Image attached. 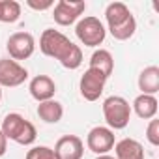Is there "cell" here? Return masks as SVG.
<instances>
[{
    "instance_id": "cell-1",
    "label": "cell",
    "mask_w": 159,
    "mask_h": 159,
    "mask_svg": "<svg viewBox=\"0 0 159 159\" xmlns=\"http://www.w3.org/2000/svg\"><path fill=\"white\" fill-rule=\"evenodd\" d=\"M39 51L45 56L56 58L66 69H77L83 64L81 47L75 45L73 41H69L67 36H64L62 32H58L54 28L43 30V34L39 38Z\"/></svg>"
},
{
    "instance_id": "cell-2",
    "label": "cell",
    "mask_w": 159,
    "mask_h": 159,
    "mask_svg": "<svg viewBox=\"0 0 159 159\" xmlns=\"http://www.w3.org/2000/svg\"><path fill=\"white\" fill-rule=\"evenodd\" d=\"M105 19L109 25V32L112 34L114 39L125 41L133 38L137 30V21L124 2H111L105 10Z\"/></svg>"
},
{
    "instance_id": "cell-3",
    "label": "cell",
    "mask_w": 159,
    "mask_h": 159,
    "mask_svg": "<svg viewBox=\"0 0 159 159\" xmlns=\"http://www.w3.org/2000/svg\"><path fill=\"white\" fill-rule=\"evenodd\" d=\"M4 133V137L8 140H13L21 146H30L34 144L36 137H38V131L34 127L32 122H28L26 118H23L21 114L17 112H10L4 122H2V129H0Z\"/></svg>"
},
{
    "instance_id": "cell-4",
    "label": "cell",
    "mask_w": 159,
    "mask_h": 159,
    "mask_svg": "<svg viewBox=\"0 0 159 159\" xmlns=\"http://www.w3.org/2000/svg\"><path fill=\"white\" fill-rule=\"evenodd\" d=\"M103 116L109 129H124L131 120V105L122 96H111L103 101Z\"/></svg>"
},
{
    "instance_id": "cell-5",
    "label": "cell",
    "mask_w": 159,
    "mask_h": 159,
    "mask_svg": "<svg viewBox=\"0 0 159 159\" xmlns=\"http://www.w3.org/2000/svg\"><path fill=\"white\" fill-rule=\"evenodd\" d=\"M75 34L79 38L83 45L86 47H98L105 41V36H107V30L103 26V23L98 19V17H83L81 21L77 23L75 26Z\"/></svg>"
},
{
    "instance_id": "cell-6",
    "label": "cell",
    "mask_w": 159,
    "mask_h": 159,
    "mask_svg": "<svg viewBox=\"0 0 159 159\" xmlns=\"http://www.w3.org/2000/svg\"><path fill=\"white\" fill-rule=\"evenodd\" d=\"M6 49H8L11 60H15V62L17 60H26L36 51V39L28 32H15V34L10 36V39L6 43Z\"/></svg>"
},
{
    "instance_id": "cell-7",
    "label": "cell",
    "mask_w": 159,
    "mask_h": 159,
    "mask_svg": "<svg viewBox=\"0 0 159 159\" xmlns=\"http://www.w3.org/2000/svg\"><path fill=\"white\" fill-rule=\"evenodd\" d=\"M86 10V4L81 0H58L52 10V17L60 26H69L81 17Z\"/></svg>"
},
{
    "instance_id": "cell-8",
    "label": "cell",
    "mask_w": 159,
    "mask_h": 159,
    "mask_svg": "<svg viewBox=\"0 0 159 159\" xmlns=\"http://www.w3.org/2000/svg\"><path fill=\"white\" fill-rule=\"evenodd\" d=\"M105 83H107V77H103L99 71L88 67L84 71V75L81 77V83H79L81 96L86 101H98L105 90Z\"/></svg>"
},
{
    "instance_id": "cell-9",
    "label": "cell",
    "mask_w": 159,
    "mask_h": 159,
    "mask_svg": "<svg viewBox=\"0 0 159 159\" xmlns=\"http://www.w3.org/2000/svg\"><path fill=\"white\" fill-rule=\"evenodd\" d=\"M86 146L96 155H105L114 148V131L103 125L92 127L86 137Z\"/></svg>"
},
{
    "instance_id": "cell-10",
    "label": "cell",
    "mask_w": 159,
    "mask_h": 159,
    "mask_svg": "<svg viewBox=\"0 0 159 159\" xmlns=\"http://www.w3.org/2000/svg\"><path fill=\"white\" fill-rule=\"evenodd\" d=\"M26 79H28V71L19 62L10 58L0 60V86H8V88L21 86Z\"/></svg>"
},
{
    "instance_id": "cell-11",
    "label": "cell",
    "mask_w": 159,
    "mask_h": 159,
    "mask_svg": "<svg viewBox=\"0 0 159 159\" xmlns=\"http://www.w3.org/2000/svg\"><path fill=\"white\" fill-rule=\"evenodd\" d=\"M52 150L56 152L58 159H83L84 142L77 135H64L56 140V146Z\"/></svg>"
},
{
    "instance_id": "cell-12",
    "label": "cell",
    "mask_w": 159,
    "mask_h": 159,
    "mask_svg": "<svg viewBox=\"0 0 159 159\" xmlns=\"http://www.w3.org/2000/svg\"><path fill=\"white\" fill-rule=\"evenodd\" d=\"M28 90H30V96L41 103V101H49L54 98L56 84L49 75H36L28 84Z\"/></svg>"
},
{
    "instance_id": "cell-13",
    "label": "cell",
    "mask_w": 159,
    "mask_h": 159,
    "mask_svg": "<svg viewBox=\"0 0 159 159\" xmlns=\"http://www.w3.org/2000/svg\"><path fill=\"white\" fill-rule=\"evenodd\" d=\"M139 90L146 96H155L159 92V67L148 66L139 75Z\"/></svg>"
},
{
    "instance_id": "cell-14",
    "label": "cell",
    "mask_w": 159,
    "mask_h": 159,
    "mask_svg": "<svg viewBox=\"0 0 159 159\" xmlns=\"http://www.w3.org/2000/svg\"><path fill=\"white\" fill-rule=\"evenodd\" d=\"M116 159H144V148L135 139H122L114 144Z\"/></svg>"
},
{
    "instance_id": "cell-15",
    "label": "cell",
    "mask_w": 159,
    "mask_h": 159,
    "mask_svg": "<svg viewBox=\"0 0 159 159\" xmlns=\"http://www.w3.org/2000/svg\"><path fill=\"white\" fill-rule=\"evenodd\" d=\"M90 69H96L103 77L109 79L112 75V69H114V58H112V54L109 51H105V49L94 51V54L90 56Z\"/></svg>"
},
{
    "instance_id": "cell-16",
    "label": "cell",
    "mask_w": 159,
    "mask_h": 159,
    "mask_svg": "<svg viewBox=\"0 0 159 159\" xmlns=\"http://www.w3.org/2000/svg\"><path fill=\"white\" fill-rule=\"evenodd\" d=\"M133 111L142 120L155 118V114H157V99H155V96H146V94L137 96L135 101H133Z\"/></svg>"
},
{
    "instance_id": "cell-17",
    "label": "cell",
    "mask_w": 159,
    "mask_h": 159,
    "mask_svg": "<svg viewBox=\"0 0 159 159\" xmlns=\"http://www.w3.org/2000/svg\"><path fill=\"white\" fill-rule=\"evenodd\" d=\"M38 116L45 124H58L64 116V107H62V103H58L54 99L41 101L38 105Z\"/></svg>"
},
{
    "instance_id": "cell-18",
    "label": "cell",
    "mask_w": 159,
    "mask_h": 159,
    "mask_svg": "<svg viewBox=\"0 0 159 159\" xmlns=\"http://www.w3.org/2000/svg\"><path fill=\"white\" fill-rule=\"evenodd\" d=\"M21 17V4L15 0H0V23H17Z\"/></svg>"
},
{
    "instance_id": "cell-19",
    "label": "cell",
    "mask_w": 159,
    "mask_h": 159,
    "mask_svg": "<svg viewBox=\"0 0 159 159\" xmlns=\"http://www.w3.org/2000/svg\"><path fill=\"white\" fill-rule=\"evenodd\" d=\"M26 159H58V155L49 146H34L26 152Z\"/></svg>"
},
{
    "instance_id": "cell-20",
    "label": "cell",
    "mask_w": 159,
    "mask_h": 159,
    "mask_svg": "<svg viewBox=\"0 0 159 159\" xmlns=\"http://www.w3.org/2000/svg\"><path fill=\"white\" fill-rule=\"evenodd\" d=\"M146 139L152 146H159V120L152 118L146 129Z\"/></svg>"
},
{
    "instance_id": "cell-21",
    "label": "cell",
    "mask_w": 159,
    "mask_h": 159,
    "mask_svg": "<svg viewBox=\"0 0 159 159\" xmlns=\"http://www.w3.org/2000/svg\"><path fill=\"white\" fill-rule=\"evenodd\" d=\"M26 4H28L32 10H38V11H43V10H49V8L54 6L52 0H45V2H34V0H28Z\"/></svg>"
},
{
    "instance_id": "cell-22",
    "label": "cell",
    "mask_w": 159,
    "mask_h": 159,
    "mask_svg": "<svg viewBox=\"0 0 159 159\" xmlns=\"http://www.w3.org/2000/svg\"><path fill=\"white\" fill-rule=\"evenodd\" d=\"M6 150H8V139L4 137V133H2V131H0V157L6 153Z\"/></svg>"
},
{
    "instance_id": "cell-23",
    "label": "cell",
    "mask_w": 159,
    "mask_h": 159,
    "mask_svg": "<svg viewBox=\"0 0 159 159\" xmlns=\"http://www.w3.org/2000/svg\"><path fill=\"white\" fill-rule=\"evenodd\" d=\"M96 159H116V157H112V155H109V153H105V155H98Z\"/></svg>"
},
{
    "instance_id": "cell-24",
    "label": "cell",
    "mask_w": 159,
    "mask_h": 159,
    "mask_svg": "<svg viewBox=\"0 0 159 159\" xmlns=\"http://www.w3.org/2000/svg\"><path fill=\"white\" fill-rule=\"evenodd\" d=\"M0 99H2V90H0Z\"/></svg>"
}]
</instances>
